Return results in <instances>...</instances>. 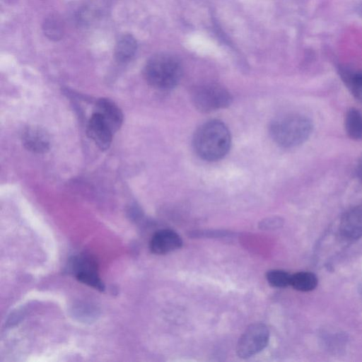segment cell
<instances>
[{
    "instance_id": "cell-6",
    "label": "cell",
    "mask_w": 362,
    "mask_h": 362,
    "mask_svg": "<svg viewBox=\"0 0 362 362\" xmlns=\"http://www.w3.org/2000/svg\"><path fill=\"white\" fill-rule=\"evenodd\" d=\"M68 268L78 281L100 291H104L105 286L98 275L97 264L90 257L85 255L74 256L69 260Z\"/></svg>"
},
{
    "instance_id": "cell-1",
    "label": "cell",
    "mask_w": 362,
    "mask_h": 362,
    "mask_svg": "<svg viewBox=\"0 0 362 362\" xmlns=\"http://www.w3.org/2000/svg\"><path fill=\"white\" fill-rule=\"evenodd\" d=\"M192 144L196 153L200 158L207 161L218 160L230 150V131L221 121L209 120L196 130Z\"/></svg>"
},
{
    "instance_id": "cell-16",
    "label": "cell",
    "mask_w": 362,
    "mask_h": 362,
    "mask_svg": "<svg viewBox=\"0 0 362 362\" xmlns=\"http://www.w3.org/2000/svg\"><path fill=\"white\" fill-rule=\"evenodd\" d=\"M267 282L275 288H285L291 285V274L280 269H272L267 272Z\"/></svg>"
},
{
    "instance_id": "cell-2",
    "label": "cell",
    "mask_w": 362,
    "mask_h": 362,
    "mask_svg": "<svg viewBox=\"0 0 362 362\" xmlns=\"http://www.w3.org/2000/svg\"><path fill=\"white\" fill-rule=\"evenodd\" d=\"M313 124L310 118L298 113L275 117L269 124V134L279 146L294 148L304 144L311 136Z\"/></svg>"
},
{
    "instance_id": "cell-7",
    "label": "cell",
    "mask_w": 362,
    "mask_h": 362,
    "mask_svg": "<svg viewBox=\"0 0 362 362\" xmlns=\"http://www.w3.org/2000/svg\"><path fill=\"white\" fill-rule=\"evenodd\" d=\"M339 230L341 236L348 241L362 237V205L354 206L342 215Z\"/></svg>"
},
{
    "instance_id": "cell-21",
    "label": "cell",
    "mask_w": 362,
    "mask_h": 362,
    "mask_svg": "<svg viewBox=\"0 0 362 362\" xmlns=\"http://www.w3.org/2000/svg\"><path fill=\"white\" fill-rule=\"evenodd\" d=\"M360 293H361V297H362V286H361V288H360Z\"/></svg>"
},
{
    "instance_id": "cell-12",
    "label": "cell",
    "mask_w": 362,
    "mask_h": 362,
    "mask_svg": "<svg viewBox=\"0 0 362 362\" xmlns=\"http://www.w3.org/2000/svg\"><path fill=\"white\" fill-rule=\"evenodd\" d=\"M339 73L351 94L362 103V70L341 66Z\"/></svg>"
},
{
    "instance_id": "cell-15",
    "label": "cell",
    "mask_w": 362,
    "mask_h": 362,
    "mask_svg": "<svg viewBox=\"0 0 362 362\" xmlns=\"http://www.w3.org/2000/svg\"><path fill=\"white\" fill-rule=\"evenodd\" d=\"M317 285V276L311 272H300L291 274V285L296 290L307 292L315 288Z\"/></svg>"
},
{
    "instance_id": "cell-5",
    "label": "cell",
    "mask_w": 362,
    "mask_h": 362,
    "mask_svg": "<svg viewBox=\"0 0 362 362\" xmlns=\"http://www.w3.org/2000/svg\"><path fill=\"white\" fill-rule=\"evenodd\" d=\"M269 339V331L264 324H251L238 339L237 355L241 358H248L256 355L267 346Z\"/></svg>"
},
{
    "instance_id": "cell-18",
    "label": "cell",
    "mask_w": 362,
    "mask_h": 362,
    "mask_svg": "<svg viewBox=\"0 0 362 362\" xmlns=\"http://www.w3.org/2000/svg\"><path fill=\"white\" fill-rule=\"evenodd\" d=\"M228 235V233L225 231H194L192 232L190 234V236L193 238H219V237H225Z\"/></svg>"
},
{
    "instance_id": "cell-8",
    "label": "cell",
    "mask_w": 362,
    "mask_h": 362,
    "mask_svg": "<svg viewBox=\"0 0 362 362\" xmlns=\"http://www.w3.org/2000/svg\"><path fill=\"white\" fill-rule=\"evenodd\" d=\"M21 139L24 147L35 153H45L50 148V137L47 132L39 126L24 128Z\"/></svg>"
},
{
    "instance_id": "cell-17",
    "label": "cell",
    "mask_w": 362,
    "mask_h": 362,
    "mask_svg": "<svg viewBox=\"0 0 362 362\" xmlns=\"http://www.w3.org/2000/svg\"><path fill=\"white\" fill-rule=\"evenodd\" d=\"M43 30L51 40H59L62 36L63 28L60 19L56 16H50L44 22Z\"/></svg>"
},
{
    "instance_id": "cell-13",
    "label": "cell",
    "mask_w": 362,
    "mask_h": 362,
    "mask_svg": "<svg viewBox=\"0 0 362 362\" xmlns=\"http://www.w3.org/2000/svg\"><path fill=\"white\" fill-rule=\"evenodd\" d=\"M137 42L131 35H124L117 40L115 48V57L117 62L126 63L135 55Z\"/></svg>"
},
{
    "instance_id": "cell-20",
    "label": "cell",
    "mask_w": 362,
    "mask_h": 362,
    "mask_svg": "<svg viewBox=\"0 0 362 362\" xmlns=\"http://www.w3.org/2000/svg\"><path fill=\"white\" fill-rule=\"evenodd\" d=\"M356 174L362 182V156L360 158L356 165Z\"/></svg>"
},
{
    "instance_id": "cell-10",
    "label": "cell",
    "mask_w": 362,
    "mask_h": 362,
    "mask_svg": "<svg viewBox=\"0 0 362 362\" xmlns=\"http://www.w3.org/2000/svg\"><path fill=\"white\" fill-rule=\"evenodd\" d=\"M181 237L174 230L162 229L156 231L150 241V250L156 255H165L181 247Z\"/></svg>"
},
{
    "instance_id": "cell-4",
    "label": "cell",
    "mask_w": 362,
    "mask_h": 362,
    "mask_svg": "<svg viewBox=\"0 0 362 362\" xmlns=\"http://www.w3.org/2000/svg\"><path fill=\"white\" fill-rule=\"evenodd\" d=\"M192 100L199 111L208 113L228 107L233 101V97L221 85L207 83L194 88Z\"/></svg>"
},
{
    "instance_id": "cell-3",
    "label": "cell",
    "mask_w": 362,
    "mask_h": 362,
    "mask_svg": "<svg viewBox=\"0 0 362 362\" xmlns=\"http://www.w3.org/2000/svg\"><path fill=\"white\" fill-rule=\"evenodd\" d=\"M146 81L160 90L174 88L180 81L182 66L180 60L174 54L160 52L151 56L144 67Z\"/></svg>"
},
{
    "instance_id": "cell-19",
    "label": "cell",
    "mask_w": 362,
    "mask_h": 362,
    "mask_svg": "<svg viewBox=\"0 0 362 362\" xmlns=\"http://www.w3.org/2000/svg\"><path fill=\"white\" fill-rule=\"evenodd\" d=\"M281 226V221L276 218H269L262 221L259 227L262 230H272L279 228Z\"/></svg>"
},
{
    "instance_id": "cell-11",
    "label": "cell",
    "mask_w": 362,
    "mask_h": 362,
    "mask_svg": "<svg viewBox=\"0 0 362 362\" xmlns=\"http://www.w3.org/2000/svg\"><path fill=\"white\" fill-rule=\"evenodd\" d=\"M95 112L103 118L114 133L121 127L123 122L122 112L110 99L100 98L96 103Z\"/></svg>"
},
{
    "instance_id": "cell-9",
    "label": "cell",
    "mask_w": 362,
    "mask_h": 362,
    "mask_svg": "<svg viewBox=\"0 0 362 362\" xmlns=\"http://www.w3.org/2000/svg\"><path fill=\"white\" fill-rule=\"evenodd\" d=\"M113 134L107 123L98 112H95L91 115L87 126V134L89 138L100 150L105 151L110 146Z\"/></svg>"
},
{
    "instance_id": "cell-14",
    "label": "cell",
    "mask_w": 362,
    "mask_h": 362,
    "mask_svg": "<svg viewBox=\"0 0 362 362\" xmlns=\"http://www.w3.org/2000/svg\"><path fill=\"white\" fill-rule=\"evenodd\" d=\"M344 128L347 136L352 140H362V114L355 107H350L344 117Z\"/></svg>"
}]
</instances>
